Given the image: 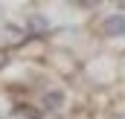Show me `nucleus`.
I'll return each mask as SVG.
<instances>
[{
    "instance_id": "nucleus-4",
    "label": "nucleus",
    "mask_w": 125,
    "mask_h": 119,
    "mask_svg": "<svg viewBox=\"0 0 125 119\" xmlns=\"http://www.w3.org/2000/svg\"><path fill=\"white\" fill-rule=\"evenodd\" d=\"M6 64H9V52H6V50H0V70H3Z\"/></svg>"
},
{
    "instance_id": "nucleus-3",
    "label": "nucleus",
    "mask_w": 125,
    "mask_h": 119,
    "mask_svg": "<svg viewBox=\"0 0 125 119\" xmlns=\"http://www.w3.org/2000/svg\"><path fill=\"white\" fill-rule=\"evenodd\" d=\"M29 29L35 32V35H44V32L50 29V23H47L41 15H32V18H29Z\"/></svg>"
},
{
    "instance_id": "nucleus-1",
    "label": "nucleus",
    "mask_w": 125,
    "mask_h": 119,
    "mask_svg": "<svg viewBox=\"0 0 125 119\" xmlns=\"http://www.w3.org/2000/svg\"><path fill=\"white\" fill-rule=\"evenodd\" d=\"M102 32L108 35V38H119L125 35V15H111V18H105V23H102Z\"/></svg>"
},
{
    "instance_id": "nucleus-2",
    "label": "nucleus",
    "mask_w": 125,
    "mask_h": 119,
    "mask_svg": "<svg viewBox=\"0 0 125 119\" xmlns=\"http://www.w3.org/2000/svg\"><path fill=\"white\" fill-rule=\"evenodd\" d=\"M64 105V93L61 90H50V93H44V108L47 110H58Z\"/></svg>"
}]
</instances>
